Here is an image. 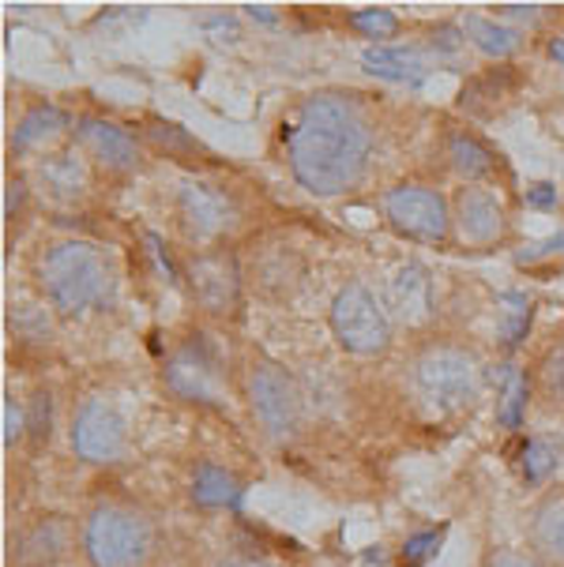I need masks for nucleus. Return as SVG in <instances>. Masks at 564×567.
I'll list each match as a JSON object with an SVG mask.
<instances>
[{"label": "nucleus", "mask_w": 564, "mask_h": 567, "mask_svg": "<svg viewBox=\"0 0 564 567\" xmlns=\"http://www.w3.org/2000/svg\"><path fill=\"white\" fill-rule=\"evenodd\" d=\"M298 185L312 196H339L369 162V124L361 110L336 94L305 99L283 132Z\"/></svg>", "instance_id": "obj_1"}, {"label": "nucleus", "mask_w": 564, "mask_h": 567, "mask_svg": "<svg viewBox=\"0 0 564 567\" xmlns=\"http://www.w3.org/2000/svg\"><path fill=\"white\" fill-rule=\"evenodd\" d=\"M38 278H42V290L53 301V309L64 316H83L99 309L113 293L110 259L88 241L53 245L38 264Z\"/></svg>", "instance_id": "obj_2"}, {"label": "nucleus", "mask_w": 564, "mask_h": 567, "mask_svg": "<svg viewBox=\"0 0 564 567\" xmlns=\"http://www.w3.org/2000/svg\"><path fill=\"white\" fill-rule=\"evenodd\" d=\"M80 545L91 567H147L155 553V526L136 507L106 499L83 518Z\"/></svg>", "instance_id": "obj_3"}, {"label": "nucleus", "mask_w": 564, "mask_h": 567, "mask_svg": "<svg viewBox=\"0 0 564 567\" xmlns=\"http://www.w3.org/2000/svg\"><path fill=\"white\" fill-rule=\"evenodd\" d=\"M331 331L342 342V350L361 353V358L384 353L391 342V323L384 305L377 301V293L358 282L342 286L336 301H331Z\"/></svg>", "instance_id": "obj_4"}, {"label": "nucleus", "mask_w": 564, "mask_h": 567, "mask_svg": "<svg viewBox=\"0 0 564 567\" xmlns=\"http://www.w3.org/2000/svg\"><path fill=\"white\" fill-rule=\"evenodd\" d=\"M418 388L422 395L441 410H463L478 399L482 388V369L471 353L452 350V346H433L429 353L418 358Z\"/></svg>", "instance_id": "obj_5"}, {"label": "nucleus", "mask_w": 564, "mask_h": 567, "mask_svg": "<svg viewBox=\"0 0 564 567\" xmlns=\"http://www.w3.org/2000/svg\"><path fill=\"white\" fill-rule=\"evenodd\" d=\"M248 399H253V413L260 417L267 436L286 440L294 436L301 421V395L294 388V380L275 364H256L248 377Z\"/></svg>", "instance_id": "obj_6"}, {"label": "nucleus", "mask_w": 564, "mask_h": 567, "mask_svg": "<svg viewBox=\"0 0 564 567\" xmlns=\"http://www.w3.org/2000/svg\"><path fill=\"white\" fill-rule=\"evenodd\" d=\"M384 210L391 226L399 234L414 237V241H441L448 234V207L441 192L422 188V185H399L388 192Z\"/></svg>", "instance_id": "obj_7"}, {"label": "nucleus", "mask_w": 564, "mask_h": 567, "mask_svg": "<svg viewBox=\"0 0 564 567\" xmlns=\"http://www.w3.org/2000/svg\"><path fill=\"white\" fill-rule=\"evenodd\" d=\"M72 451L83 463H117L124 455V421L102 399L83 402L72 421Z\"/></svg>", "instance_id": "obj_8"}, {"label": "nucleus", "mask_w": 564, "mask_h": 567, "mask_svg": "<svg viewBox=\"0 0 564 567\" xmlns=\"http://www.w3.org/2000/svg\"><path fill=\"white\" fill-rule=\"evenodd\" d=\"M177 207L185 226L196 237H218L234 226V204L212 185H199V181H185L177 192Z\"/></svg>", "instance_id": "obj_9"}, {"label": "nucleus", "mask_w": 564, "mask_h": 567, "mask_svg": "<svg viewBox=\"0 0 564 567\" xmlns=\"http://www.w3.org/2000/svg\"><path fill=\"white\" fill-rule=\"evenodd\" d=\"M193 293L207 312H229L237 301V271L226 252H204L188 267Z\"/></svg>", "instance_id": "obj_10"}, {"label": "nucleus", "mask_w": 564, "mask_h": 567, "mask_svg": "<svg viewBox=\"0 0 564 567\" xmlns=\"http://www.w3.org/2000/svg\"><path fill=\"white\" fill-rule=\"evenodd\" d=\"M459 237L471 245H490L504 234V207L485 188H463L455 199Z\"/></svg>", "instance_id": "obj_11"}, {"label": "nucleus", "mask_w": 564, "mask_h": 567, "mask_svg": "<svg viewBox=\"0 0 564 567\" xmlns=\"http://www.w3.org/2000/svg\"><path fill=\"white\" fill-rule=\"evenodd\" d=\"M80 140L83 147L91 151L102 166L110 169H132L140 162V151H136V140L113 121H102V117H83L80 121Z\"/></svg>", "instance_id": "obj_12"}, {"label": "nucleus", "mask_w": 564, "mask_h": 567, "mask_svg": "<svg viewBox=\"0 0 564 567\" xmlns=\"http://www.w3.org/2000/svg\"><path fill=\"white\" fill-rule=\"evenodd\" d=\"M531 545L553 567H564V488H553L539 499L531 515Z\"/></svg>", "instance_id": "obj_13"}, {"label": "nucleus", "mask_w": 564, "mask_h": 567, "mask_svg": "<svg viewBox=\"0 0 564 567\" xmlns=\"http://www.w3.org/2000/svg\"><path fill=\"white\" fill-rule=\"evenodd\" d=\"M391 305L403 323H425L433 316V278L422 264H403L391 278Z\"/></svg>", "instance_id": "obj_14"}, {"label": "nucleus", "mask_w": 564, "mask_h": 567, "mask_svg": "<svg viewBox=\"0 0 564 567\" xmlns=\"http://www.w3.org/2000/svg\"><path fill=\"white\" fill-rule=\"evenodd\" d=\"M361 64H366V72L380 75V80H391V83H425V61L418 56L414 50H391V45H369L366 53H361Z\"/></svg>", "instance_id": "obj_15"}, {"label": "nucleus", "mask_w": 564, "mask_h": 567, "mask_svg": "<svg viewBox=\"0 0 564 567\" xmlns=\"http://www.w3.org/2000/svg\"><path fill=\"white\" fill-rule=\"evenodd\" d=\"M242 499V477L229 470L204 463L193 474V504L199 507H234Z\"/></svg>", "instance_id": "obj_16"}, {"label": "nucleus", "mask_w": 564, "mask_h": 567, "mask_svg": "<svg viewBox=\"0 0 564 567\" xmlns=\"http://www.w3.org/2000/svg\"><path fill=\"white\" fill-rule=\"evenodd\" d=\"M38 177H42V185L50 188L57 199H75L88 188V166L75 155L45 158L42 166H38Z\"/></svg>", "instance_id": "obj_17"}, {"label": "nucleus", "mask_w": 564, "mask_h": 567, "mask_svg": "<svg viewBox=\"0 0 564 567\" xmlns=\"http://www.w3.org/2000/svg\"><path fill=\"white\" fill-rule=\"evenodd\" d=\"M212 364L196 358V350H185L181 358L170 364V388L181 391L185 399H212Z\"/></svg>", "instance_id": "obj_18"}, {"label": "nucleus", "mask_w": 564, "mask_h": 567, "mask_svg": "<svg viewBox=\"0 0 564 567\" xmlns=\"http://www.w3.org/2000/svg\"><path fill=\"white\" fill-rule=\"evenodd\" d=\"M69 124V117H64L57 105H34L31 113H27L23 121H19V128H16V136H12V147L16 151H31L38 147V143H45V140H53L57 132Z\"/></svg>", "instance_id": "obj_19"}, {"label": "nucleus", "mask_w": 564, "mask_h": 567, "mask_svg": "<svg viewBox=\"0 0 564 567\" xmlns=\"http://www.w3.org/2000/svg\"><path fill=\"white\" fill-rule=\"evenodd\" d=\"M463 31L471 34V42L478 50L490 56H512L523 42L520 31H512V27H504V23H493V19H485V16H466Z\"/></svg>", "instance_id": "obj_20"}, {"label": "nucleus", "mask_w": 564, "mask_h": 567, "mask_svg": "<svg viewBox=\"0 0 564 567\" xmlns=\"http://www.w3.org/2000/svg\"><path fill=\"white\" fill-rule=\"evenodd\" d=\"M496 383H501V425L504 429H520V417H523V406H527V380H523V372L509 369V364H501V372H496Z\"/></svg>", "instance_id": "obj_21"}, {"label": "nucleus", "mask_w": 564, "mask_h": 567, "mask_svg": "<svg viewBox=\"0 0 564 567\" xmlns=\"http://www.w3.org/2000/svg\"><path fill=\"white\" fill-rule=\"evenodd\" d=\"M452 166L463 173L466 181H478V177H490L496 169V162L474 136H452Z\"/></svg>", "instance_id": "obj_22"}, {"label": "nucleus", "mask_w": 564, "mask_h": 567, "mask_svg": "<svg viewBox=\"0 0 564 567\" xmlns=\"http://www.w3.org/2000/svg\"><path fill=\"white\" fill-rule=\"evenodd\" d=\"M557 463H561L557 447H553L550 440H531V444L523 447V477H527V482H542Z\"/></svg>", "instance_id": "obj_23"}, {"label": "nucleus", "mask_w": 564, "mask_h": 567, "mask_svg": "<svg viewBox=\"0 0 564 567\" xmlns=\"http://www.w3.org/2000/svg\"><path fill=\"white\" fill-rule=\"evenodd\" d=\"M350 27L366 38H391L399 31V19L391 16L388 8H361V12L350 16Z\"/></svg>", "instance_id": "obj_24"}, {"label": "nucleus", "mask_w": 564, "mask_h": 567, "mask_svg": "<svg viewBox=\"0 0 564 567\" xmlns=\"http://www.w3.org/2000/svg\"><path fill=\"white\" fill-rule=\"evenodd\" d=\"M147 132H151V140H155L158 147H166V151H199V143L193 136H185V128H177V124L155 121Z\"/></svg>", "instance_id": "obj_25"}, {"label": "nucleus", "mask_w": 564, "mask_h": 567, "mask_svg": "<svg viewBox=\"0 0 564 567\" xmlns=\"http://www.w3.org/2000/svg\"><path fill=\"white\" fill-rule=\"evenodd\" d=\"M437 545H441V530H429V534H418V537H410V542L403 545V564H407V567H418V564H425L429 556L437 553Z\"/></svg>", "instance_id": "obj_26"}, {"label": "nucleus", "mask_w": 564, "mask_h": 567, "mask_svg": "<svg viewBox=\"0 0 564 567\" xmlns=\"http://www.w3.org/2000/svg\"><path fill=\"white\" fill-rule=\"evenodd\" d=\"M542 380H546V391L553 395V402H564V350L550 353L546 369H542Z\"/></svg>", "instance_id": "obj_27"}, {"label": "nucleus", "mask_w": 564, "mask_h": 567, "mask_svg": "<svg viewBox=\"0 0 564 567\" xmlns=\"http://www.w3.org/2000/svg\"><path fill=\"white\" fill-rule=\"evenodd\" d=\"M23 429H27V421H23V413H19L16 406V399H8L4 402V444L12 447L19 436H23Z\"/></svg>", "instance_id": "obj_28"}, {"label": "nucleus", "mask_w": 564, "mask_h": 567, "mask_svg": "<svg viewBox=\"0 0 564 567\" xmlns=\"http://www.w3.org/2000/svg\"><path fill=\"white\" fill-rule=\"evenodd\" d=\"M34 421H31V429H34V436L42 440V436H50V395H34Z\"/></svg>", "instance_id": "obj_29"}, {"label": "nucleus", "mask_w": 564, "mask_h": 567, "mask_svg": "<svg viewBox=\"0 0 564 567\" xmlns=\"http://www.w3.org/2000/svg\"><path fill=\"white\" fill-rule=\"evenodd\" d=\"M527 204L531 207H557V188L553 185H534V188H527Z\"/></svg>", "instance_id": "obj_30"}, {"label": "nucleus", "mask_w": 564, "mask_h": 567, "mask_svg": "<svg viewBox=\"0 0 564 567\" xmlns=\"http://www.w3.org/2000/svg\"><path fill=\"white\" fill-rule=\"evenodd\" d=\"M553 252H564V234L550 237V241L527 248V252H520V264H527V259H539V256H553Z\"/></svg>", "instance_id": "obj_31"}, {"label": "nucleus", "mask_w": 564, "mask_h": 567, "mask_svg": "<svg viewBox=\"0 0 564 567\" xmlns=\"http://www.w3.org/2000/svg\"><path fill=\"white\" fill-rule=\"evenodd\" d=\"M485 567H542V564L527 560V556H515V553H501V556H493Z\"/></svg>", "instance_id": "obj_32"}, {"label": "nucleus", "mask_w": 564, "mask_h": 567, "mask_svg": "<svg viewBox=\"0 0 564 567\" xmlns=\"http://www.w3.org/2000/svg\"><path fill=\"white\" fill-rule=\"evenodd\" d=\"M218 567H279V564L260 560V556H229V560H223Z\"/></svg>", "instance_id": "obj_33"}, {"label": "nucleus", "mask_w": 564, "mask_h": 567, "mask_svg": "<svg viewBox=\"0 0 564 567\" xmlns=\"http://www.w3.org/2000/svg\"><path fill=\"white\" fill-rule=\"evenodd\" d=\"M504 16H515V19H534L539 12H534L531 4H504Z\"/></svg>", "instance_id": "obj_34"}, {"label": "nucleus", "mask_w": 564, "mask_h": 567, "mask_svg": "<svg viewBox=\"0 0 564 567\" xmlns=\"http://www.w3.org/2000/svg\"><path fill=\"white\" fill-rule=\"evenodd\" d=\"M550 56L557 64H564V38H557V42H550Z\"/></svg>", "instance_id": "obj_35"}, {"label": "nucleus", "mask_w": 564, "mask_h": 567, "mask_svg": "<svg viewBox=\"0 0 564 567\" xmlns=\"http://www.w3.org/2000/svg\"><path fill=\"white\" fill-rule=\"evenodd\" d=\"M248 16H253V19H264V23H275V12H267V8H248Z\"/></svg>", "instance_id": "obj_36"}]
</instances>
